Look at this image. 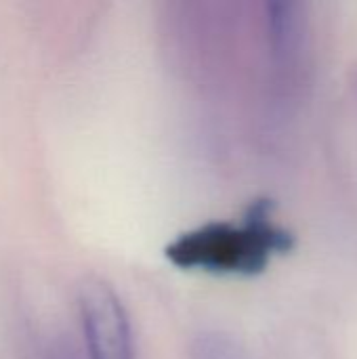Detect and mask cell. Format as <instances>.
<instances>
[{
	"instance_id": "4",
	"label": "cell",
	"mask_w": 357,
	"mask_h": 359,
	"mask_svg": "<svg viewBox=\"0 0 357 359\" xmlns=\"http://www.w3.org/2000/svg\"><path fill=\"white\" fill-rule=\"evenodd\" d=\"M191 359H242L240 351L221 334H204L191 347Z\"/></svg>"
},
{
	"instance_id": "2",
	"label": "cell",
	"mask_w": 357,
	"mask_h": 359,
	"mask_svg": "<svg viewBox=\"0 0 357 359\" xmlns=\"http://www.w3.org/2000/svg\"><path fill=\"white\" fill-rule=\"evenodd\" d=\"M78 318L86 359H135L128 313L116 290L103 280H86L78 288Z\"/></svg>"
},
{
	"instance_id": "5",
	"label": "cell",
	"mask_w": 357,
	"mask_h": 359,
	"mask_svg": "<svg viewBox=\"0 0 357 359\" xmlns=\"http://www.w3.org/2000/svg\"><path fill=\"white\" fill-rule=\"evenodd\" d=\"M32 359H86L82 349L76 347L74 343L53 334L48 339H44L42 343H38V347L34 349Z\"/></svg>"
},
{
	"instance_id": "1",
	"label": "cell",
	"mask_w": 357,
	"mask_h": 359,
	"mask_svg": "<svg viewBox=\"0 0 357 359\" xmlns=\"http://www.w3.org/2000/svg\"><path fill=\"white\" fill-rule=\"evenodd\" d=\"M292 248V238L269 212L267 204H257L242 223L213 221L194 227L166 246V259L189 271L215 276H257L274 255Z\"/></svg>"
},
{
	"instance_id": "3",
	"label": "cell",
	"mask_w": 357,
	"mask_h": 359,
	"mask_svg": "<svg viewBox=\"0 0 357 359\" xmlns=\"http://www.w3.org/2000/svg\"><path fill=\"white\" fill-rule=\"evenodd\" d=\"M265 21L274 84L288 97L299 90L309 69V21L301 4H269Z\"/></svg>"
}]
</instances>
